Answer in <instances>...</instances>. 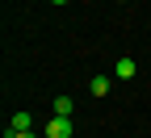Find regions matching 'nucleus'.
<instances>
[{"label":"nucleus","instance_id":"nucleus-6","mask_svg":"<svg viewBox=\"0 0 151 138\" xmlns=\"http://www.w3.org/2000/svg\"><path fill=\"white\" fill-rule=\"evenodd\" d=\"M9 138H42V134H34V130H25V134H9Z\"/></svg>","mask_w":151,"mask_h":138},{"label":"nucleus","instance_id":"nucleus-7","mask_svg":"<svg viewBox=\"0 0 151 138\" xmlns=\"http://www.w3.org/2000/svg\"><path fill=\"white\" fill-rule=\"evenodd\" d=\"M50 4H67V0H50Z\"/></svg>","mask_w":151,"mask_h":138},{"label":"nucleus","instance_id":"nucleus-5","mask_svg":"<svg viewBox=\"0 0 151 138\" xmlns=\"http://www.w3.org/2000/svg\"><path fill=\"white\" fill-rule=\"evenodd\" d=\"M88 92H92V96H105V92H109V75H92Z\"/></svg>","mask_w":151,"mask_h":138},{"label":"nucleus","instance_id":"nucleus-2","mask_svg":"<svg viewBox=\"0 0 151 138\" xmlns=\"http://www.w3.org/2000/svg\"><path fill=\"white\" fill-rule=\"evenodd\" d=\"M25 130H34V113H25V109H17V113L9 117V134H25Z\"/></svg>","mask_w":151,"mask_h":138},{"label":"nucleus","instance_id":"nucleus-4","mask_svg":"<svg viewBox=\"0 0 151 138\" xmlns=\"http://www.w3.org/2000/svg\"><path fill=\"white\" fill-rule=\"evenodd\" d=\"M76 113V101L71 96H55V117H71Z\"/></svg>","mask_w":151,"mask_h":138},{"label":"nucleus","instance_id":"nucleus-1","mask_svg":"<svg viewBox=\"0 0 151 138\" xmlns=\"http://www.w3.org/2000/svg\"><path fill=\"white\" fill-rule=\"evenodd\" d=\"M71 134H76L71 117H50V122H46V138H71Z\"/></svg>","mask_w":151,"mask_h":138},{"label":"nucleus","instance_id":"nucleus-3","mask_svg":"<svg viewBox=\"0 0 151 138\" xmlns=\"http://www.w3.org/2000/svg\"><path fill=\"white\" fill-rule=\"evenodd\" d=\"M134 71H139V67H134V59H130V54H122L118 63H113V75H118V80H134Z\"/></svg>","mask_w":151,"mask_h":138}]
</instances>
